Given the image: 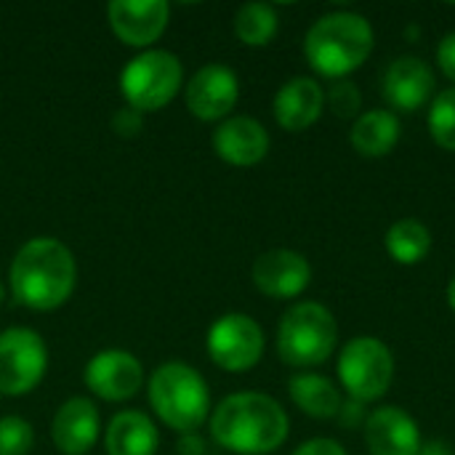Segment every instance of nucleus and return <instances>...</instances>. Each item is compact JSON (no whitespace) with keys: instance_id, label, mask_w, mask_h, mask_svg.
Returning a JSON list of instances; mask_svg holds the SVG:
<instances>
[{"instance_id":"nucleus-19","label":"nucleus","mask_w":455,"mask_h":455,"mask_svg":"<svg viewBox=\"0 0 455 455\" xmlns=\"http://www.w3.org/2000/svg\"><path fill=\"white\" fill-rule=\"evenodd\" d=\"M160 445V432L152 419L141 411L117 413L104 435L107 455H155Z\"/></svg>"},{"instance_id":"nucleus-9","label":"nucleus","mask_w":455,"mask_h":455,"mask_svg":"<svg viewBox=\"0 0 455 455\" xmlns=\"http://www.w3.org/2000/svg\"><path fill=\"white\" fill-rule=\"evenodd\" d=\"M208 355L227 373H245L259 365L264 355V331L261 325L240 312L219 317L208 331Z\"/></svg>"},{"instance_id":"nucleus-31","label":"nucleus","mask_w":455,"mask_h":455,"mask_svg":"<svg viewBox=\"0 0 455 455\" xmlns=\"http://www.w3.org/2000/svg\"><path fill=\"white\" fill-rule=\"evenodd\" d=\"M179 453L181 455H203L205 453V443L195 435V432H189V435H181V440H179Z\"/></svg>"},{"instance_id":"nucleus-32","label":"nucleus","mask_w":455,"mask_h":455,"mask_svg":"<svg viewBox=\"0 0 455 455\" xmlns=\"http://www.w3.org/2000/svg\"><path fill=\"white\" fill-rule=\"evenodd\" d=\"M421 455H453V451H451V445L443 443V440H429V443H424Z\"/></svg>"},{"instance_id":"nucleus-23","label":"nucleus","mask_w":455,"mask_h":455,"mask_svg":"<svg viewBox=\"0 0 455 455\" xmlns=\"http://www.w3.org/2000/svg\"><path fill=\"white\" fill-rule=\"evenodd\" d=\"M235 35L243 45L261 48L277 35V11L269 3H245L235 13Z\"/></svg>"},{"instance_id":"nucleus-27","label":"nucleus","mask_w":455,"mask_h":455,"mask_svg":"<svg viewBox=\"0 0 455 455\" xmlns=\"http://www.w3.org/2000/svg\"><path fill=\"white\" fill-rule=\"evenodd\" d=\"M141 125H144L141 112H139V109H133V107H123V109H117V112H115V117H112V128H115V133H117V136H123V139H133V136H139Z\"/></svg>"},{"instance_id":"nucleus-1","label":"nucleus","mask_w":455,"mask_h":455,"mask_svg":"<svg viewBox=\"0 0 455 455\" xmlns=\"http://www.w3.org/2000/svg\"><path fill=\"white\" fill-rule=\"evenodd\" d=\"M291 421L285 408L261 392H235L211 416L213 440L237 455H269L288 440Z\"/></svg>"},{"instance_id":"nucleus-20","label":"nucleus","mask_w":455,"mask_h":455,"mask_svg":"<svg viewBox=\"0 0 455 455\" xmlns=\"http://www.w3.org/2000/svg\"><path fill=\"white\" fill-rule=\"evenodd\" d=\"M403 136L400 117L389 109H371L363 112L349 133L352 147L363 157H387Z\"/></svg>"},{"instance_id":"nucleus-6","label":"nucleus","mask_w":455,"mask_h":455,"mask_svg":"<svg viewBox=\"0 0 455 455\" xmlns=\"http://www.w3.org/2000/svg\"><path fill=\"white\" fill-rule=\"evenodd\" d=\"M184 67L176 53L149 48L133 56L120 72V93L128 107L144 112L163 109L181 88Z\"/></svg>"},{"instance_id":"nucleus-25","label":"nucleus","mask_w":455,"mask_h":455,"mask_svg":"<svg viewBox=\"0 0 455 455\" xmlns=\"http://www.w3.org/2000/svg\"><path fill=\"white\" fill-rule=\"evenodd\" d=\"M35 448V432L29 421L19 416L0 419V455H29Z\"/></svg>"},{"instance_id":"nucleus-2","label":"nucleus","mask_w":455,"mask_h":455,"mask_svg":"<svg viewBox=\"0 0 455 455\" xmlns=\"http://www.w3.org/2000/svg\"><path fill=\"white\" fill-rule=\"evenodd\" d=\"M77 264L72 251L53 237L27 240L11 261V291L35 312H53L75 291Z\"/></svg>"},{"instance_id":"nucleus-29","label":"nucleus","mask_w":455,"mask_h":455,"mask_svg":"<svg viewBox=\"0 0 455 455\" xmlns=\"http://www.w3.org/2000/svg\"><path fill=\"white\" fill-rule=\"evenodd\" d=\"M437 67L443 69V75L455 83V32L445 35L437 45Z\"/></svg>"},{"instance_id":"nucleus-18","label":"nucleus","mask_w":455,"mask_h":455,"mask_svg":"<svg viewBox=\"0 0 455 455\" xmlns=\"http://www.w3.org/2000/svg\"><path fill=\"white\" fill-rule=\"evenodd\" d=\"M323 109H325V91L312 77L288 80L277 91L275 104H272L277 125L291 133H301V131L312 128L320 120Z\"/></svg>"},{"instance_id":"nucleus-7","label":"nucleus","mask_w":455,"mask_h":455,"mask_svg":"<svg viewBox=\"0 0 455 455\" xmlns=\"http://www.w3.org/2000/svg\"><path fill=\"white\" fill-rule=\"evenodd\" d=\"M339 381L349 400H381L395 381V355L381 339L357 336L339 355Z\"/></svg>"},{"instance_id":"nucleus-16","label":"nucleus","mask_w":455,"mask_h":455,"mask_svg":"<svg viewBox=\"0 0 455 455\" xmlns=\"http://www.w3.org/2000/svg\"><path fill=\"white\" fill-rule=\"evenodd\" d=\"M213 152L237 168H251L256 163H261L269 152V133L267 128L245 115L229 117L224 120L216 131H213Z\"/></svg>"},{"instance_id":"nucleus-22","label":"nucleus","mask_w":455,"mask_h":455,"mask_svg":"<svg viewBox=\"0 0 455 455\" xmlns=\"http://www.w3.org/2000/svg\"><path fill=\"white\" fill-rule=\"evenodd\" d=\"M384 245H387V253H389L392 261H397L403 267H413V264H421L429 256L432 232L419 219H400L387 229Z\"/></svg>"},{"instance_id":"nucleus-17","label":"nucleus","mask_w":455,"mask_h":455,"mask_svg":"<svg viewBox=\"0 0 455 455\" xmlns=\"http://www.w3.org/2000/svg\"><path fill=\"white\" fill-rule=\"evenodd\" d=\"M99 432H101L99 408L85 397L67 400L56 411L51 424L53 445L61 455H85L96 445Z\"/></svg>"},{"instance_id":"nucleus-24","label":"nucleus","mask_w":455,"mask_h":455,"mask_svg":"<svg viewBox=\"0 0 455 455\" xmlns=\"http://www.w3.org/2000/svg\"><path fill=\"white\" fill-rule=\"evenodd\" d=\"M427 123L432 141L445 152H455V88H445L432 99Z\"/></svg>"},{"instance_id":"nucleus-33","label":"nucleus","mask_w":455,"mask_h":455,"mask_svg":"<svg viewBox=\"0 0 455 455\" xmlns=\"http://www.w3.org/2000/svg\"><path fill=\"white\" fill-rule=\"evenodd\" d=\"M448 304H451V309L455 312V275L453 280H451V285H448Z\"/></svg>"},{"instance_id":"nucleus-3","label":"nucleus","mask_w":455,"mask_h":455,"mask_svg":"<svg viewBox=\"0 0 455 455\" xmlns=\"http://www.w3.org/2000/svg\"><path fill=\"white\" fill-rule=\"evenodd\" d=\"M373 45L376 35L363 13L333 11L309 27L304 37V56L317 75L344 80L371 59Z\"/></svg>"},{"instance_id":"nucleus-11","label":"nucleus","mask_w":455,"mask_h":455,"mask_svg":"<svg viewBox=\"0 0 455 455\" xmlns=\"http://www.w3.org/2000/svg\"><path fill=\"white\" fill-rule=\"evenodd\" d=\"M184 99H187V109L197 120L205 123L224 120L240 99L237 75L224 64H205L187 83Z\"/></svg>"},{"instance_id":"nucleus-13","label":"nucleus","mask_w":455,"mask_h":455,"mask_svg":"<svg viewBox=\"0 0 455 455\" xmlns=\"http://www.w3.org/2000/svg\"><path fill=\"white\" fill-rule=\"evenodd\" d=\"M168 13L171 8L165 0H115L107 5L115 37L133 48H144L160 40L168 27Z\"/></svg>"},{"instance_id":"nucleus-12","label":"nucleus","mask_w":455,"mask_h":455,"mask_svg":"<svg viewBox=\"0 0 455 455\" xmlns=\"http://www.w3.org/2000/svg\"><path fill=\"white\" fill-rule=\"evenodd\" d=\"M312 283L309 261L291 248H272L253 261V285L269 299H296Z\"/></svg>"},{"instance_id":"nucleus-30","label":"nucleus","mask_w":455,"mask_h":455,"mask_svg":"<svg viewBox=\"0 0 455 455\" xmlns=\"http://www.w3.org/2000/svg\"><path fill=\"white\" fill-rule=\"evenodd\" d=\"M336 419L341 421V427H344V429H355V427H365L368 413H365V405H363V403H357V400H347V403L341 405V411H339V416H336Z\"/></svg>"},{"instance_id":"nucleus-34","label":"nucleus","mask_w":455,"mask_h":455,"mask_svg":"<svg viewBox=\"0 0 455 455\" xmlns=\"http://www.w3.org/2000/svg\"><path fill=\"white\" fill-rule=\"evenodd\" d=\"M0 304H3V283H0Z\"/></svg>"},{"instance_id":"nucleus-8","label":"nucleus","mask_w":455,"mask_h":455,"mask_svg":"<svg viewBox=\"0 0 455 455\" xmlns=\"http://www.w3.org/2000/svg\"><path fill=\"white\" fill-rule=\"evenodd\" d=\"M48 371V349L40 333L8 328L0 333V395L21 397L32 392Z\"/></svg>"},{"instance_id":"nucleus-15","label":"nucleus","mask_w":455,"mask_h":455,"mask_svg":"<svg viewBox=\"0 0 455 455\" xmlns=\"http://www.w3.org/2000/svg\"><path fill=\"white\" fill-rule=\"evenodd\" d=\"M435 96V72L419 56H400L384 72V99L397 112H419Z\"/></svg>"},{"instance_id":"nucleus-28","label":"nucleus","mask_w":455,"mask_h":455,"mask_svg":"<svg viewBox=\"0 0 455 455\" xmlns=\"http://www.w3.org/2000/svg\"><path fill=\"white\" fill-rule=\"evenodd\" d=\"M293 455H347L344 445L336 443V440H328V437H315V440H307L301 443Z\"/></svg>"},{"instance_id":"nucleus-21","label":"nucleus","mask_w":455,"mask_h":455,"mask_svg":"<svg viewBox=\"0 0 455 455\" xmlns=\"http://www.w3.org/2000/svg\"><path fill=\"white\" fill-rule=\"evenodd\" d=\"M288 395L293 400V405L312 416V419H336L344 400L336 384H331V379L320 376V373H299L291 379L288 384Z\"/></svg>"},{"instance_id":"nucleus-26","label":"nucleus","mask_w":455,"mask_h":455,"mask_svg":"<svg viewBox=\"0 0 455 455\" xmlns=\"http://www.w3.org/2000/svg\"><path fill=\"white\" fill-rule=\"evenodd\" d=\"M325 101L331 104V109L339 115V117H355L360 115V107H363V93L355 83L349 80H339L336 85H331V91L325 93Z\"/></svg>"},{"instance_id":"nucleus-10","label":"nucleus","mask_w":455,"mask_h":455,"mask_svg":"<svg viewBox=\"0 0 455 455\" xmlns=\"http://www.w3.org/2000/svg\"><path fill=\"white\" fill-rule=\"evenodd\" d=\"M83 379H85V387L91 389V395H96L99 400L123 403L141 389L144 368L125 349H104L91 357Z\"/></svg>"},{"instance_id":"nucleus-4","label":"nucleus","mask_w":455,"mask_h":455,"mask_svg":"<svg viewBox=\"0 0 455 455\" xmlns=\"http://www.w3.org/2000/svg\"><path fill=\"white\" fill-rule=\"evenodd\" d=\"M149 403L157 419L181 432H197L211 416V392L205 379L187 363H163L149 379Z\"/></svg>"},{"instance_id":"nucleus-5","label":"nucleus","mask_w":455,"mask_h":455,"mask_svg":"<svg viewBox=\"0 0 455 455\" xmlns=\"http://www.w3.org/2000/svg\"><path fill=\"white\" fill-rule=\"evenodd\" d=\"M339 341V325L328 307L317 301L293 304L277 328V355L291 368H315L331 360Z\"/></svg>"},{"instance_id":"nucleus-14","label":"nucleus","mask_w":455,"mask_h":455,"mask_svg":"<svg viewBox=\"0 0 455 455\" xmlns=\"http://www.w3.org/2000/svg\"><path fill=\"white\" fill-rule=\"evenodd\" d=\"M365 445L371 455H421L424 440L416 419L408 411L387 405L368 416Z\"/></svg>"}]
</instances>
